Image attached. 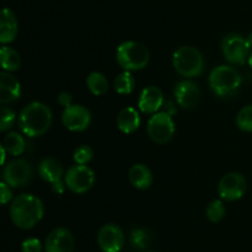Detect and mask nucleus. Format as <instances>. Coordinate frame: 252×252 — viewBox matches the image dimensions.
<instances>
[{"label": "nucleus", "mask_w": 252, "mask_h": 252, "mask_svg": "<svg viewBox=\"0 0 252 252\" xmlns=\"http://www.w3.org/2000/svg\"><path fill=\"white\" fill-rule=\"evenodd\" d=\"M43 204L32 194H20L10 205V217L15 226L29 230L36 226L43 217Z\"/></svg>", "instance_id": "1"}, {"label": "nucleus", "mask_w": 252, "mask_h": 252, "mask_svg": "<svg viewBox=\"0 0 252 252\" xmlns=\"http://www.w3.org/2000/svg\"><path fill=\"white\" fill-rule=\"evenodd\" d=\"M52 111L49 106L41 101H33L22 109L20 114L19 125L22 132L29 137L42 136L52 125Z\"/></svg>", "instance_id": "2"}, {"label": "nucleus", "mask_w": 252, "mask_h": 252, "mask_svg": "<svg viewBox=\"0 0 252 252\" xmlns=\"http://www.w3.org/2000/svg\"><path fill=\"white\" fill-rule=\"evenodd\" d=\"M243 77L230 66H218L209 74V86L219 98H230L240 88Z\"/></svg>", "instance_id": "3"}, {"label": "nucleus", "mask_w": 252, "mask_h": 252, "mask_svg": "<svg viewBox=\"0 0 252 252\" xmlns=\"http://www.w3.org/2000/svg\"><path fill=\"white\" fill-rule=\"evenodd\" d=\"M172 63L177 73L186 78H193L203 73L204 59L201 52L192 46H182L176 49Z\"/></svg>", "instance_id": "4"}, {"label": "nucleus", "mask_w": 252, "mask_h": 252, "mask_svg": "<svg viewBox=\"0 0 252 252\" xmlns=\"http://www.w3.org/2000/svg\"><path fill=\"white\" fill-rule=\"evenodd\" d=\"M116 58L118 64L126 71H138L147 66L150 54L144 44L135 41H127L118 46Z\"/></svg>", "instance_id": "5"}, {"label": "nucleus", "mask_w": 252, "mask_h": 252, "mask_svg": "<svg viewBox=\"0 0 252 252\" xmlns=\"http://www.w3.org/2000/svg\"><path fill=\"white\" fill-rule=\"evenodd\" d=\"M250 44L239 34H229L221 41V51L228 62L243 66L250 57Z\"/></svg>", "instance_id": "6"}, {"label": "nucleus", "mask_w": 252, "mask_h": 252, "mask_svg": "<svg viewBox=\"0 0 252 252\" xmlns=\"http://www.w3.org/2000/svg\"><path fill=\"white\" fill-rule=\"evenodd\" d=\"M65 184L71 192L76 194H83L91 189L95 183V173L91 168H89L85 165H75L71 166L66 170L65 175Z\"/></svg>", "instance_id": "7"}, {"label": "nucleus", "mask_w": 252, "mask_h": 252, "mask_svg": "<svg viewBox=\"0 0 252 252\" xmlns=\"http://www.w3.org/2000/svg\"><path fill=\"white\" fill-rule=\"evenodd\" d=\"M148 135L154 142L164 145L172 138L175 133V123L172 116L164 113H155L148 123Z\"/></svg>", "instance_id": "8"}, {"label": "nucleus", "mask_w": 252, "mask_h": 252, "mask_svg": "<svg viewBox=\"0 0 252 252\" xmlns=\"http://www.w3.org/2000/svg\"><path fill=\"white\" fill-rule=\"evenodd\" d=\"M4 182L11 188L26 187L32 179V168L26 160L16 158L5 166Z\"/></svg>", "instance_id": "9"}, {"label": "nucleus", "mask_w": 252, "mask_h": 252, "mask_svg": "<svg viewBox=\"0 0 252 252\" xmlns=\"http://www.w3.org/2000/svg\"><path fill=\"white\" fill-rule=\"evenodd\" d=\"M248 183H246L245 177L241 173L231 172L224 175L220 179L218 185V193L221 199L226 202H234L245 194Z\"/></svg>", "instance_id": "10"}, {"label": "nucleus", "mask_w": 252, "mask_h": 252, "mask_svg": "<svg viewBox=\"0 0 252 252\" xmlns=\"http://www.w3.org/2000/svg\"><path fill=\"white\" fill-rule=\"evenodd\" d=\"M38 172L42 179L51 183L52 190L56 194H63L66 184H64L63 180H62V177L64 175V169L58 160L53 157H47L42 160L38 166Z\"/></svg>", "instance_id": "11"}, {"label": "nucleus", "mask_w": 252, "mask_h": 252, "mask_svg": "<svg viewBox=\"0 0 252 252\" xmlns=\"http://www.w3.org/2000/svg\"><path fill=\"white\" fill-rule=\"evenodd\" d=\"M97 242L103 252H120L125 245V234L118 225H103L98 231Z\"/></svg>", "instance_id": "12"}, {"label": "nucleus", "mask_w": 252, "mask_h": 252, "mask_svg": "<svg viewBox=\"0 0 252 252\" xmlns=\"http://www.w3.org/2000/svg\"><path fill=\"white\" fill-rule=\"evenodd\" d=\"M62 123L70 131H84L91 123V114L85 106L70 105L64 109L62 114Z\"/></svg>", "instance_id": "13"}, {"label": "nucleus", "mask_w": 252, "mask_h": 252, "mask_svg": "<svg viewBox=\"0 0 252 252\" xmlns=\"http://www.w3.org/2000/svg\"><path fill=\"white\" fill-rule=\"evenodd\" d=\"M73 234L65 227H57L52 230L44 242L46 252H73L74 250Z\"/></svg>", "instance_id": "14"}, {"label": "nucleus", "mask_w": 252, "mask_h": 252, "mask_svg": "<svg viewBox=\"0 0 252 252\" xmlns=\"http://www.w3.org/2000/svg\"><path fill=\"white\" fill-rule=\"evenodd\" d=\"M175 98L177 104L185 109H193L198 105L201 99V90L194 82L180 81L175 85Z\"/></svg>", "instance_id": "15"}, {"label": "nucleus", "mask_w": 252, "mask_h": 252, "mask_svg": "<svg viewBox=\"0 0 252 252\" xmlns=\"http://www.w3.org/2000/svg\"><path fill=\"white\" fill-rule=\"evenodd\" d=\"M162 104H164V95H162V91L158 86H147L140 93L138 105H139V109L143 113H158V110L162 108Z\"/></svg>", "instance_id": "16"}, {"label": "nucleus", "mask_w": 252, "mask_h": 252, "mask_svg": "<svg viewBox=\"0 0 252 252\" xmlns=\"http://www.w3.org/2000/svg\"><path fill=\"white\" fill-rule=\"evenodd\" d=\"M21 95V85L16 77L7 72L0 73V101L2 104L11 103Z\"/></svg>", "instance_id": "17"}, {"label": "nucleus", "mask_w": 252, "mask_h": 252, "mask_svg": "<svg viewBox=\"0 0 252 252\" xmlns=\"http://www.w3.org/2000/svg\"><path fill=\"white\" fill-rule=\"evenodd\" d=\"M17 36V19L14 12L5 7L0 17V42L9 43Z\"/></svg>", "instance_id": "18"}, {"label": "nucleus", "mask_w": 252, "mask_h": 252, "mask_svg": "<svg viewBox=\"0 0 252 252\" xmlns=\"http://www.w3.org/2000/svg\"><path fill=\"white\" fill-rule=\"evenodd\" d=\"M128 177H129L133 187L140 190L148 189L153 183L152 170L147 166L142 165V163H137V165L132 166L129 173H128Z\"/></svg>", "instance_id": "19"}, {"label": "nucleus", "mask_w": 252, "mask_h": 252, "mask_svg": "<svg viewBox=\"0 0 252 252\" xmlns=\"http://www.w3.org/2000/svg\"><path fill=\"white\" fill-rule=\"evenodd\" d=\"M117 125L123 133H133L138 130L140 125L139 114L134 108H130V106L122 109L118 113Z\"/></svg>", "instance_id": "20"}, {"label": "nucleus", "mask_w": 252, "mask_h": 252, "mask_svg": "<svg viewBox=\"0 0 252 252\" xmlns=\"http://www.w3.org/2000/svg\"><path fill=\"white\" fill-rule=\"evenodd\" d=\"M0 61L1 67L5 71L14 72L17 71L21 66V57L15 49L10 48L7 46H2L0 48Z\"/></svg>", "instance_id": "21"}, {"label": "nucleus", "mask_w": 252, "mask_h": 252, "mask_svg": "<svg viewBox=\"0 0 252 252\" xmlns=\"http://www.w3.org/2000/svg\"><path fill=\"white\" fill-rule=\"evenodd\" d=\"M86 84L94 95H103L108 90L107 78L105 77V74L100 73V72H93L91 74H89Z\"/></svg>", "instance_id": "22"}, {"label": "nucleus", "mask_w": 252, "mask_h": 252, "mask_svg": "<svg viewBox=\"0 0 252 252\" xmlns=\"http://www.w3.org/2000/svg\"><path fill=\"white\" fill-rule=\"evenodd\" d=\"M5 150L12 156H20L24 153L25 148H26V142H25L24 137L17 132H9L4 138Z\"/></svg>", "instance_id": "23"}, {"label": "nucleus", "mask_w": 252, "mask_h": 252, "mask_svg": "<svg viewBox=\"0 0 252 252\" xmlns=\"http://www.w3.org/2000/svg\"><path fill=\"white\" fill-rule=\"evenodd\" d=\"M135 82L129 71L118 74L115 79V89L118 94H130L134 89Z\"/></svg>", "instance_id": "24"}, {"label": "nucleus", "mask_w": 252, "mask_h": 252, "mask_svg": "<svg viewBox=\"0 0 252 252\" xmlns=\"http://www.w3.org/2000/svg\"><path fill=\"white\" fill-rule=\"evenodd\" d=\"M152 242L149 232L144 229H135L130 234V245L137 250H145Z\"/></svg>", "instance_id": "25"}, {"label": "nucleus", "mask_w": 252, "mask_h": 252, "mask_svg": "<svg viewBox=\"0 0 252 252\" xmlns=\"http://www.w3.org/2000/svg\"><path fill=\"white\" fill-rule=\"evenodd\" d=\"M206 215L212 222H219L225 216V207H224L221 200H213L211 204L207 207Z\"/></svg>", "instance_id": "26"}, {"label": "nucleus", "mask_w": 252, "mask_h": 252, "mask_svg": "<svg viewBox=\"0 0 252 252\" xmlns=\"http://www.w3.org/2000/svg\"><path fill=\"white\" fill-rule=\"evenodd\" d=\"M239 128L246 132H252V105H248L239 111L236 116Z\"/></svg>", "instance_id": "27"}, {"label": "nucleus", "mask_w": 252, "mask_h": 252, "mask_svg": "<svg viewBox=\"0 0 252 252\" xmlns=\"http://www.w3.org/2000/svg\"><path fill=\"white\" fill-rule=\"evenodd\" d=\"M94 157V151L90 146L81 145L79 147L75 148L74 151L73 158L75 161L76 165H86V163L90 162Z\"/></svg>", "instance_id": "28"}, {"label": "nucleus", "mask_w": 252, "mask_h": 252, "mask_svg": "<svg viewBox=\"0 0 252 252\" xmlns=\"http://www.w3.org/2000/svg\"><path fill=\"white\" fill-rule=\"evenodd\" d=\"M15 113L11 109L6 108V106H2L1 108V116H0V131H6L14 125L15 121Z\"/></svg>", "instance_id": "29"}, {"label": "nucleus", "mask_w": 252, "mask_h": 252, "mask_svg": "<svg viewBox=\"0 0 252 252\" xmlns=\"http://www.w3.org/2000/svg\"><path fill=\"white\" fill-rule=\"evenodd\" d=\"M22 252H42V244L38 239H26L21 245Z\"/></svg>", "instance_id": "30"}, {"label": "nucleus", "mask_w": 252, "mask_h": 252, "mask_svg": "<svg viewBox=\"0 0 252 252\" xmlns=\"http://www.w3.org/2000/svg\"><path fill=\"white\" fill-rule=\"evenodd\" d=\"M10 185L6 184L5 182L0 183V189H1V204H6L10 199L12 198L11 189H10Z\"/></svg>", "instance_id": "31"}, {"label": "nucleus", "mask_w": 252, "mask_h": 252, "mask_svg": "<svg viewBox=\"0 0 252 252\" xmlns=\"http://www.w3.org/2000/svg\"><path fill=\"white\" fill-rule=\"evenodd\" d=\"M57 101L59 103V105L64 106V108H68V106L71 105L73 98H71V94L68 93V91H62V93L58 94Z\"/></svg>", "instance_id": "32"}, {"label": "nucleus", "mask_w": 252, "mask_h": 252, "mask_svg": "<svg viewBox=\"0 0 252 252\" xmlns=\"http://www.w3.org/2000/svg\"><path fill=\"white\" fill-rule=\"evenodd\" d=\"M162 108H164V113L169 114L170 116H174L175 114L177 113L176 105H175V103L172 100L164 101V104H162Z\"/></svg>", "instance_id": "33"}, {"label": "nucleus", "mask_w": 252, "mask_h": 252, "mask_svg": "<svg viewBox=\"0 0 252 252\" xmlns=\"http://www.w3.org/2000/svg\"><path fill=\"white\" fill-rule=\"evenodd\" d=\"M5 152H6V150H5L4 146H1V165H4L5 162Z\"/></svg>", "instance_id": "34"}, {"label": "nucleus", "mask_w": 252, "mask_h": 252, "mask_svg": "<svg viewBox=\"0 0 252 252\" xmlns=\"http://www.w3.org/2000/svg\"><path fill=\"white\" fill-rule=\"evenodd\" d=\"M246 40H248V43L250 44V47H252V32H251L250 35H249L248 39H246Z\"/></svg>", "instance_id": "35"}, {"label": "nucleus", "mask_w": 252, "mask_h": 252, "mask_svg": "<svg viewBox=\"0 0 252 252\" xmlns=\"http://www.w3.org/2000/svg\"><path fill=\"white\" fill-rule=\"evenodd\" d=\"M249 64H250V67L252 68V53L250 54V57H249Z\"/></svg>", "instance_id": "36"}, {"label": "nucleus", "mask_w": 252, "mask_h": 252, "mask_svg": "<svg viewBox=\"0 0 252 252\" xmlns=\"http://www.w3.org/2000/svg\"><path fill=\"white\" fill-rule=\"evenodd\" d=\"M147 252H154V251H147Z\"/></svg>", "instance_id": "37"}]
</instances>
